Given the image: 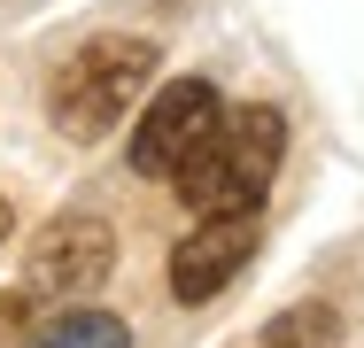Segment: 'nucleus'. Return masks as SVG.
<instances>
[{
    "instance_id": "f257e3e1",
    "label": "nucleus",
    "mask_w": 364,
    "mask_h": 348,
    "mask_svg": "<svg viewBox=\"0 0 364 348\" xmlns=\"http://www.w3.org/2000/svg\"><path fill=\"white\" fill-rule=\"evenodd\" d=\"M279 147H287V116L279 109H232L218 124L202 132V147L171 170L178 178V202H194V217H210V209H256L264 202V186H272V170H279Z\"/></svg>"
},
{
    "instance_id": "f03ea898",
    "label": "nucleus",
    "mask_w": 364,
    "mask_h": 348,
    "mask_svg": "<svg viewBox=\"0 0 364 348\" xmlns=\"http://www.w3.org/2000/svg\"><path fill=\"white\" fill-rule=\"evenodd\" d=\"M147 77H155V39L109 31V39H85L70 62L55 70L47 109H55V124L70 139H101V132L124 124V109L147 93Z\"/></svg>"
},
{
    "instance_id": "7ed1b4c3",
    "label": "nucleus",
    "mask_w": 364,
    "mask_h": 348,
    "mask_svg": "<svg viewBox=\"0 0 364 348\" xmlns=\"http://www.w3.org/2000/svg\"><path fill=\"white\" fill-rule=\"evenodd\" d=\"M218 124V93H210V77H171L155 101H147V116L132 124V170L140 178H171L202 132Z\"/></svg>"
},
{
    "instance_id": "20e7f679",
    "label": "nucleus",
    "mask_w": 364,
    "mask_h": 348,
    "mask_svg": "<svg viewBox=\"0 0 364 348\" xmlns=\"http://www.w3.org/2000/svg\"><path fill=\"white\" fill-rule=\"evenodd\" d=\"M248 256H256V209H210L171 248V294L178 302H210V294H225L240 278Z\"/></svg>"
},
{
    "instance_id": "39448f33",
    "label": "nucleus",
    "mask_w": 364,
    "mask_h": 348,
    "mask_svg": "<svg viewBox=\"0 0 364 348\" xmlns=\"http://www.w3.org/2000/svg\"><path fill=\"white\" fill-rule=\"evenodd\" d=\"M109 263H117V248H109V224H93V217H55L31 240V286L39 294H63V302L93 294L109 278Z\"/></svg>"
},
{
    "instance_id": "423d86ee",
    "label": "nucleus",
    "mask_w": 364,
    "mask_h": 348,
    "mask_svg": "<svg viewBox=\"0 0 364 348\" xmlns=\"http://www.w3.org/2000/svg\"><path fill=\"white\" fill-rule=\"evenodd\" d=\"M23 348H132V333H124V317H109V310H63V317L31 325Z\"/></svg>"
},
{
    "instance_id": "0eeeda50",
    "label": "nucleus",
    "mask_w": 364,
    "mask_h": 348,
    "mask_svg": "<svg viewBox=\"0 0 364 348\" xmlns=\"http://www.w3.org/2000/svg\"><path fill=\"white\" fill-rule=\"evenodd\" d=\"M256 348H341V317H333L326 302H294V310H279V317L264 325Z\"/></svg>"
},
{
    "instance_id": "6e6552de",
    "label": "nucleus",
    "mask_w": 364,
    "mask_h": 348,
    "mask_svg": "<svg viewBox=\"0 0 364 348\" xmlns=\"http://www.w3.org/2000/svg\"><path fill=\"white\" fill-rule=\"evenodd\" d=\"M23 317H31V302H23V294H0V348L23 333Z\"/></svg>"
},
{
    "instance_id": "1a4fd4ad",
    "label": "nucleus",
    "mask_w": 364,
    "mask_h": 348,
    "mask_svg": "<svg viewBox=\"0 0 364 348\" xmlns=\"http://www.w3.org/2000/svg\"><path fill=\"white\" fill-rule=\"evenodd\" d=\"M8 224H16V209H8V202H0V240H8Z\"/></svg>"
}]
</instances>
